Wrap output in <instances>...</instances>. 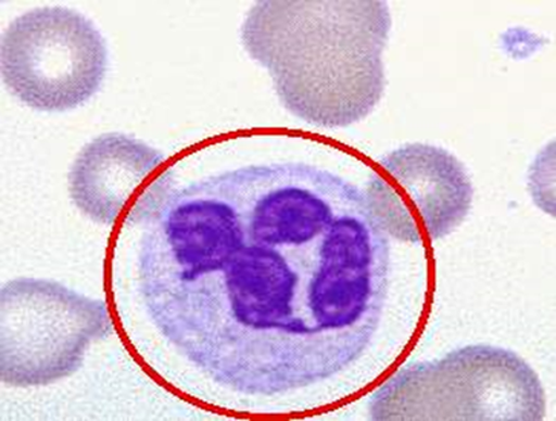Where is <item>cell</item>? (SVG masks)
<instances>
[{"instance_id":"cell-1","label":"cell","mask_w":556,"mask_h":421,"mask_svg":"<svg viewBox=\"0 0 556 421\" xmlns=\"http://www.w3.org/2000/svg\"><path fill=\"white\" fill-rule=\"evenodd\" d=\"M139 213L136 320L116 324L163 390L232 418L313 417L369 395L415 343L387 330L392 243L364 188L321 166H232Z\"/></svg>"},{"instance_id":"cell-2","label":"cell","mask_w":556,"mask_h":421,"mask_svg":"<svg viewBox=\"0 0 556 421\" xmlns=\"http://www.w3.org/2000/svg\"><path fill=\"white\" fill-rule=\"evenodd\" d=\"M391 29L386 2L265 0L249 10L241 40L268 69L289 113L308 125L342 129L381 102Z\"/></svg>"},{"instance_id":"cell-3","label":"cell","mask_w":556,"mask_h":421,"mask_svg":"<svg viewBox=\"0 0 556 421\" xmlns=\"http://www.w3.org/2000/svg\"><path fill=\"white\" fill-rule=\"evenodd\" d=\"M371 420H502L546 418V392L515 352L470 345L437 361L400 367L370 393Z\"/></svg>"},{"instance_id":"cell-4","label":"cell","mask_w":556,"mask_h":421,"mask_svg":"<svg viewBox=\"0 0 556 421\" xmlns=\"http://www.w3.org/2000/svg\"><path fill=\"white\" fill-rule=\"evenodd\" d=\"M114 332L108 303L58 281L10 280L0 292V380L10 387L55 384L75 374L88 348Z\"/></svg>"},{"instance_id":"cell-5","label":"cell","mask_w":556,"mask_h":421,"mask_svg":"<svg viewBox=\"0 0 556 421\" xmlns=\"http://www.w3.org/2000/svg\"><path fill=\"white\" fill-rule=\"evenodd\" d=\"M2 80L14 97L42 113L90 101L109 66L108 43L77 11L48 5L27 11L3 31Z\"/></svg>"},{"instance_id":"cell-6","label":"cell","mask_w":556,"mask_h":421,"mask_svg":"<svg viewBox=\"0 0 556 421\" xmlns=\"http://www.w3.org/2000/svg\"><path fill=\"white\" fill-rule=\"evenodd\" d=\"M364 192L383 232L409 245L452 234L470 214L475 197L465 165L428 143H409L378 161Z\"/></svg>"},{"instance_id":"cell-7","label":"cell","mask_w":556,"mask_h":421,"mask_svg":"<svg viewBox=\"0 0 556 421\" xmlns=\"http://www.w3.org/2000/svg\"><path fill=\"white\" fill-rule=\"evenodd\" d=\"M166 163L163 153L136 137L99 136L71 166V201L94 224H121L153 190Z\"/></svg>"}]
</instances>
